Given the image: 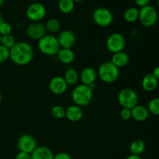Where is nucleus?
Returning a JSON list of instances; mask_svg holds the SVG:
<instances>
[{"mask_svg":"<svg viewBox=\"0 0 159 159\" xmlns=\"http://www.w3.org/2000/svg\"><path fill=\"white\" fill-rule=\"evenodd\" d=\"M49 89L53 94L62 95L68 89V84L65 82V79L61 76H55L50 80L48 84Z\"/></svg>","mask_w":159,"mask_h":159,"instance_id":"f8f14e48","label":"nucleus"},{"mask_svg":"<svg viewBox=\"0 0 159 159\" xmlns=\"http://www.w3.org/2000/svg\"><path fill=\"white\" fill-rule=\"evenodd\" d=\"M9 58L16 65L20 66L26 65L34 58V50L27 42H16L9 49Z\"/></svg>","mask_w":159,"mask_h":159,"instance_id":"f257e3e1","label":"nucleus"},{"mask_svg":"<svg viewBox=\"0 0 159 159\" xmlns=\"http://www.w3.org/2000/svg\"><path fill=\"white\" fill-rule=\"evenodd\" d=\"M63 78L65 79L68 85H75L79 82V75L76 70L73 69V68H69L65 71V76Z\"/></svg>","mask_w":159,"mask_h":159,"instance_id":"4be33fe9","label":"nucleus"},{"mask_svg":"<svg viewBox=\"0 0 159 159\" xmlns=\"http://www.w3.org/2000/svg\"><path fill=\"white\" fill-rule=\"evenodd\" d=\"M124 18L127 23H134L139 18V9L136 7H130L125 10Z\"/></svg>","mask_w":159,"mask_h":159,"instance_id":"5701e85b","label":"nucleus"},{"mask_svg":"<svg viewBox=\"0 0 159 159\" xmlns=\"http://www.w3.org/2000/svg\"><path fill=\"white\" fill-rule=\"evenodd\" d=\"M46 28L47 32H49L51 34H55L57 33L61 29V23L57 19L52 18L50 19L47 21L46 24L44 25Z\"/></svg>","mask_w":159,"mask_h":159,"instance_id":"393cba45","label":"nucleus"},{"mask_svg":"<svg viewBox=\"0 0 159 159\" xmlns=\"http://www.w3.org/2000/svg\"><path fill=\"white\" fill-rule=\"evenodd\" d=\"M4 1H5V0H0V7L2 6V4L4 3Z\"/></svg>","mask_w":159,"mask_h":159,"instance_id":"58836bf2","label":"nucleus"},{"mask_svg":"<svg viewBox=\"0 0 159 159\" xmlns=\"http://www.w3.org/2000/svg\"><path fill=\"white\" fill-rule=\"evenodd\" d=\"M57 38L61 48H65V49H71L76 40L75 34L69 30H65L61 31Z\"/></svg>","mask_w":159,"mask_h":159,"instance_id":"ddd939ff","label":"nucleus"},{"mask_svg":"<svg viewBox=\"0 0 159 159\" xmlns=\"http://www.w3.org/2000/svg\"><path fill=\"white\" fill-rule=\"evenodd\" d=\"M51 115L55 119H63L65 117V109L60 105H56L51 110Z\"/></svg>","mask_w":159,"mask_h":159,"instance_id":"bb28decb","label":"nucleus"},{"mask_svg":"<svg viewBox=\"0 0 159 159\" xmlns=\"http://www.w3.org/2000/svg\"><path fill=\"white\" fill-rule=\"evenodd\" d=\"M1 40H2V36L0 35V44H1Z\"/></svg>","mask_w":159,"mask_h":159,"instance_id":"37998d69","label":"nucleus"},{"mask_svg":"<svg viewBox=\"0 0 159 159\" xmlns=\"http://www.w3.org/2000/svg\"><path fill=\"white\" fill-rule=\"evenodd\" d=\"M134 2L137 4V6L141 8L149 5V3L151 2V0H134Z\"/></svg>","mask_w":159,"mask_h":159,"instance_id":"72a5a7b5","label":"nucleus"},{"mask_svg":"<svg viewBox=\"0 0 159 159\" xmlns=\"http://www.w3.org/2000/svg\"><path fill=\"white\" fill-rule=\"evenodd\" d=\"M12 26L8 22H3L1 25H0V35L2 36L9 35L12 33Z\"/></svg>","mask_w":159,"mask_h":159,"instance_id":"c85d7f7f","label":"nucleus"},{"mask_svg":"<svg viewBox=\"0 0 159 159\" xmlns=\"http://www.w3.org/2000/svg\"><path fill=\"white\" fill-rule=\"evenodd\" d=\"M149 111L147 107L142 105H137L131 109L132 118L138 122L145 121L149 116Z\"/></svg>","mask_w":159,"mask_h":159,"instance_id":"dca6fc26","label":"nucleus"},{"mask_svg":"<svg viewBox=\"0 0 159 159\" xmlns=\"http://www.w3.org/2000/svg\"><path fill=\"white\" fill-rule=\"evenodd\" d=\"M97 75L105 83H113L119 78L120 69L110 61H107L99 65Z\"/></svg>","mask_w":159,"mask_h":159,"instance_id":"f03ea898","label":"nucleus"},{"mask_svg":"<svg viewBox=\"0 0 159 159\" xmlns=\"http://www.w3.org/2000/svg\"><path fill=\"white\" fill-rule=\"evenodd\" d=\"M120 117L123 120H129L132 118L131 115V110L126 108H122L120 113Z\"/></svg>","mask_w":159,"mask_h":159,"instance_id":"7c9ffc66","label":"nucleus"},{"mask_svg":"<svg viewBox=\"0 0 159 159\" xmlns=\"http://www.w3.org/2000/svg\"><path fill=\"white\" fill-rule=\"evenodd\" d=\"M145 143L142 140L137 139L132 141L130 144V152L131 155H140L145 150Z\"/></svg>","mask_w":159,"mask_h":159,"instance_id":"412c9836","label":"nucleus"},{"mask_svg":"<svg viewBox=\"0 0 159 159\" xmlns=\"http://www.w3.org/2000/svg\"><path fill=\"white\" fill-rule=\"evenodd\" d=\"M118 102L122 108L131 110L138 104V96L131 89H123L118 93Z\"/></svg>","mask_w":159,"mask_h":159,"instance_id":"423d86ee","label":"nucleus"},{"mask_svg":"<svg viewBox=\"0 0 159 159\" xmlns=\"http://www.w3.org/2000/svg\"><path fill=\"white\" fill-rule=\"evenodd\" d=\"M79 78H80L81 82L83 85H89V84L96 82V78H97V72L92 67H86L82 71Z\"/></svg>","mask_w":159,"mask_h":159,"instance_id":"2eb2a0df","label":"nucleus"},{"mask_svg":"<svg viewBox=\"0 0 159 159\" xmlns=\"http://www.w3.org/2000/svg\"><path fill=\"white\" fill-rule=\"evenodd\" d=\"M3 22H4V17H3V15L2 13V12L0 11V25H1Z\"/></svg>","mask_w":159,"mask_h":159,"instance_id":"4c0bfd02","label":"nucleus"},{"mask_svg":"<svg viewBox=\"0 0 159 159\" xmlns=\"http://www.w3.org/2000/svg\"><path fill=\"white\" fill-rule=\"evenodd\" d=\"M73 1H74L75 2H80L84 1V0H73Z\"/></svg>","mask_w":159,"mask_h":159,"instance_id":"ea45409f","label":"nucleus"},{"mask_svg":"<svg viewBox=\"0 0 159 159\" xmlns=\"http://www.w3.org/2000/svg\"><path fill=\"white\" fill-rule=\"evenodd\" d=\"M46 8L42 3L34 2L28 6L26 9V16L34 23L40 22L46 16Z\"/></svg>","mask_w":159,"mask_h":159,"instance_id":"1a4fd4ad","label":"nucleus"},{"mask_svg":"<svg viewBox=\"0 0 159 159\" xmlns=\"http://www.w3.org/2000/svg\"><path fill=\"white\" fill-rule=\"evenodd\" d=\"M158 85V80L152 75V73H148L145 75L141 81V85L144 91L151 92L155 91Z\"/></svg>","mask_w":159,"mask_h":159,"instance_id":"f3484780","label":"nucleus"},{"mask_svg":"<svg viewBox=\"0 0 159 159\" xmlns=\"http://www.w3.org/2000/svg\"><path fill=\"white\" fill-rule=\"evenodd\" d=\"M94 23L101 27H107L111 25L113 16L111 11L105 7L96 8L93 13Z\"/></svg>","mask_w":159,"mask_h":159,"instance_id":"0eeeda50","label":"nucleus"},{"mask_svg":"<svg viewBox=\"0 0 159 159\" xmlns=\"http://www.w3.org/2000/svg\"><path fill=\"white\" fill-rule=\"evenodd\" d=\"M158 19V13L154 6H148L141 7L139 9V18L141 24L146 27H152L156 24Z\"/></svg>","mask_w":159,"mask_h":159,"instance_id":"39448f33","label":"nucleus"},{"mask_svg":"<svg viewBox=\"0 0 159 159\" xmlns=\"http://www.w3.org/2000/svg\"><path fill=\"white\" fill-rule=\"evenodd\" d=\"M16 43V42L15 38H14L13 36L11 35V34H9V35L2 36V37L1 44L2 45V46H4L5 48H8L9 50L11 49Z\"/></svg>","mask_w":159,"mask_h":159,"instance_id":"cd10ccee","label":"nucleus"},{"mask_svg":"<svg viewBox=\"0 0 159 159\" xmlns=\"http://www.w3.org/2000/svg\"><path fill=\"white\" fill-rule=\"evenodd\" d=\"M157 6H158V8L159 9V0H158V2H157Z\"/></svg>","mask_w":159,"mask_h":159,"instance_id":"a19ab883","label":"nucleus"},{"mask_svg":"<svg viewBox=\"0 0 159 159\" xmlns=\"http://www.w3.org/2000/svg\"><path fill=\"white\" fill-rule=\"evenodd\" d=\"M129 61H130V57L128 54L124 51H120V52L113 54L110 61L120 68L126 66L129 63Z\"/></svg>","mask_w":159,"mask_h":159,"instance_id":"6ab92c4d","label":"nucleus"},{"mask_svg":"<svg viewBox=\"0 0 159 159\" xmlns=\"http://www.w3.org/2000/svg\"><path fill=\"white\" fill-rule=\"evenodd\" d=\"M152 75L156 78L158 80H159V66L155 67L153 70V72H152Z\"/></svg>","mask_w":159,"mask_h":159,"instance_id":"f704fd0d","label":"nucleus"},{"mask_svg":"<svg viewBox=\"0 0 159 159\" xmlns=\"http://www.w3.org/2000/svg\"><path fill=\"white\" fill-rule=\"evenodd\" d=\"M75 3L73 0H59L57 6L62 13L68 14L74 10Z\"/></svg>","mask_w":159,"mask_h":159,"instance_id":"b1692460","label":"nucleus"},{"mask_svg":"<svg viewBox=\"0 0 159 159\" xmlns=\"http://www.w3.org/2000/svg\"><path fill=\"white\" fill-rule=\"evenodd\" d=\"M2 102V96H1V93H0V104H1Z\"/></svg>","mask_w":159,"mask_h":159,"instance_id":"79ce46f5","label":"nucleus"},{"mask_svg":"<svg viewBox=\"0 0 159 159\" xmlns=\"http://www.w3.org/2000/svg\"><path fill=\"white\" fill-rule=\"evenodd\" d=\"M32 159H54L52 151L45 146H39L30 154Z\"/></svg>","mask_w":159,"mask_h":159,"instance_id":"a211bd4d","label":"nucleus"},{"mask_svg":"<svg viewBox=\"0 0 159 159\" xmlns=\"http://www.w3.org/2000/svg\"><path fill=\"white\" fill-rule=\"evenodd\" d=\"M38 49L42 54L48 56L57 55L61 49L57 38L51 34H46L38 40Z\"/></svg>","mask_w":159,"mask_h":159,"instance_id":"20e7f679","label":"nucleus"},{"mask_svg":"<svg viewBox=\"0 0 159 159\" xmlns=\"http://www.w3.org/2000/svg\"><path fill=\"white\" fill-rule=\"evenodd\" d=\"M93 92L87 85L81 84L75 86L71 93V99L75 105L79 107H86L91 102Z\"/></svg>","mask_w":159,"mask_h":159,"instance_id":"7ed1b4c3","label":"nucleus"},{"mask_svg":"<svg viewBox=\"0 0 159 159\" xmlns=\"http://www.w3.org/2000/svg\"><path fill=\"white\" fill-rule=\"evenodd\" d=\"M17 147L20 152L31 154L37 147V141L34 136L30 134H23L17 141Z\"/></svg>","mask_w":159,"mask_h":159,"instance_id":"9d476101","label":"nucleus"},{"mask_svg":"<svg viewBox=\"0 0 159 159\" xmlns=\"http://www.w3.org/2000/svg\"><path fill=\"white\" fill-rule=\"evenodd\" d=\"M26 32V35L30 39L39 40L46 35L47 30L44 24L40 22H36L31 23L27 26Z\"/></svg>","mask_w":159,"mask_h":159,"instance_id":"9b49d317","label":"nucleus"},{"mask_svg":"<svg viewBox=\"0 0 159 159\" xmlns=\"http://www.w3.org/2000/svg\"><path fill=\"white\" fill-rule=\"evenodd\" d=\"M126 159H142L140 155H130L128 157H127Z\"/></svg>","mask_w":159,"mask_h":159,"instance_id":"c9c22d12","label":"nucleus"},{"mask_svg":"<svg viewBox=\"0 0 159 159\" xmlns=\"http://www.w3.org/2000/svg\"><path fill=\"white\" fill-rule=\"evenodd\" d=\"M15 159H32L31 158V155L26 152H19L17 155H16Z\"/></svg>","mask_w":159,"mask_h":159,"instance_id":"2f4dec72","label":"nucleus"},{"mask_svg":"<svg viewBox=\"0 0 159 159\" xmlns=\"http://www.w3.org/2000/svg\"><path fill=\"white\" fill-rule=\"evenodd\" d=\"M9 58V50L0 44V64L6 62Z\"/></svg>","mask_w":159,"mask_h":159,"instance_id":"c756f323","label":"nucleus"},{"mask_svg":"<svg viewBox=\"0 0 159 159\" xmlns=\"http://www.w3.org/2000/svg\"><path fill=\"white\" fill-rule=\"evenodd\" d=\"M54 159H71V158L66 152H59L54 155Z\"/></svg>","mask_w":159,"mask_h":159,"instance_id":"473e14b6","label":"nucleus"},{"mask_svg":"<svg viewBox=\"0 0 159 159\" xmlns=\"http://www.w3.org/2000/svg\"><path fill=\"white\" fill-rule=\"evenodd\" d=\"M87 86H88L89 88L90 89H91L92 91L93 92V91H94V90L96 89V82H93V83L89 84V85H87Z\"/></svg>","mask_w":159,"mask_h":159,"instance_id":"e433bc0d","label":"nucleus"},{"mask_svg":"<svg viewBox=\"0 0 159 159\" xmlns=\"http://www.w3.org/2000/svg\"><path fill=\"white\" fill-rule=\"evenodd\" d=\"M57 58L61 63L65 65H69L72 63L75 60V53L71 49H65L61 48L57 54Z\"/></svg>","mask_w":159,"mask_h":159,"instance_id":"aec40b11","label":"nucleus"},{"mask_svg":"<svg viewBox=\"0 0 159 159\" xmlns=\"http://www.w3.org/2000/svg\"><path fill=\"white\" fill-rule=\"evenodd\" d=\"M83 116V111L79 106L72 105L65 109V117L71 122H78Z\"/></svg>","mask_w":159,"mask_h":159,"instance_id":"4468645a","label":"nucleus"},{"mask_svg":"<svg viewBox=\"0 0 159 159\" xmlns=\"http://www.w3.org/2000/svg\"><path fill=\"white\" fill-rule=\"evenodd\" d=\"M106 45L107 50L113 54L124 51L126 46L125 38L121 34L114 33L109 36Z\"/></svg>","mask_w":159,"mask_h":159,"instance_id":"6e6552de","label":"nucleus"},{"mask_svg":"<svg viewBox=\"0 0 159 159\" xmlns=\"http://www.w3.org/2000/svg\"><path fill=\"white\" fill-rule=\"evenodd\" d=\"M147 108L150 113L155 116H159V98L155 97L151 99Z\"/></svg>","mask_w":159,"mask_h":159,"instance_id":"a878e982","label":"nucleus"}]
</instances>
